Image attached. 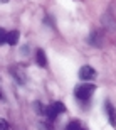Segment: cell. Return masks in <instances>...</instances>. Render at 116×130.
Segmentation results:
<instances>
[{"mask_svg":"<svg viewBox=\"0 0 116 130\" xmlns=\"http://www.w3.org/2000/svg\"><path fill=\"white\" fill-rule=\"evenodd\" d=\"M96 78V71H94V68L92 66H82L81 69H79V79H82V81H91V79H94Z\"/></svg>","mask_w":116,"mask_h":130,"instance_id":"cell-4","label":"cell"},{"mask_svg":"<svg viewBox=\"0 0 116 130\" xmlns=\"http://www.w3.org/2000/svg\"><path fill=\"white\" fill-rule=\"evenodd\" d=\"M104 108H106V113H108V118H109V123L114 127V125H116V110H114V106L111 105V101H106V103H104Z\"/></svg>","mask_w":116,"mask_h":130,"instance_id":"cell-7","label":"cell"},{"mask_svg":"<svg viewBox=\"0 0 116 130\" xmlns=\"http://www.w3.org/2000/svg\"><path fill=\"white\" fill-rule=\"evenodd\" d=\"M9 128H10L9 122L5 120V118H2V117H0V130H9Z\"/></svg>","mask_w":116,"mask_h":130,"instance_id":"cell-12","label":"cell"},{"mask_svg":"<svg viewBox=\"0 0 116 130\" xmlns=\"http://www.w3.org/2000/svg\"><path fill=\"white\" fill-rule=\"evenodd\" d=\"M17 41H19V32H17V30L7 32V36H5V42H7V44L14 46V44H17Z\"/></svg>","mask_w":116,"mask_h":130,"instance_id":"cell-9","label":"cell"},{"mask_svg":"<svg viewBox=\"0 0 116 130\" xmlns=\"http://www.w3.org/2000/svg\"><path fill=\"white\" fill-rule=\"evenodd\" d=\"M0 2H9V0H0Z\"/></svg>","mask_w":116,"mask_h":130,"instance_id":"cell-15","label":"cell"},{"mask_svg":"<svg viewBox=\"0 0 116 130\" xmlns=\"http://www.w3.org/2000/svg\"><path fill=\"white\" fill-rule=\"evenodd\" d=\"M96 91V85H92L89 81H82L81 85H77L74 88V96L79 101H87L92 96V93Z\"/></svg>","mask_w":116,"mask_h":130,"instance_id":"cell-1","label":"cell"},{"mask_svg":"<svg viewBox=\"0 0 116 130\" xmlns=\"http://www.w3.org/2000/svg\"><path fill=\"white\" fill-rule=\"evenodd\" d=\"M87 44L92 46V47H101L103 46V34H101V30H92V32L87 36Z\"/></svg>","mask_w":116,"mask_h":130,"instance_id":"cell-5","label":"cell"},{"mask_svg":"<svg viewBox=\"0 0 116 130\" xmlns=\"http://www.w3.org/2000/svg\"><path fill=\"white\" fill-rule=\"evenodd\" d=\"M66 111V106H64V103H61V101H56V103H52V105H49L44 108V115L47 117L49 122H54L56 120V117L59 115V113H64Z\"/></svg>","mask_w":116,"mask_h":130,"instance_id":"cell-2","label":"cell"},{"mask_svg":"<svg viewBox=\"0 0 116 130\" xmlns=\"http://www.w3.org/2000/svg\"><path fill=\"white\" fill-rule=\"evenodd\" d=\"M39 127L42 130H52V125H51V123H39Z\"/></svg>","mask_w":116,"mask_h":130,"instance_id":"cell-14","label":"cell"},{"mask_svg":"<svg viewBox=\"0 0 116 130\" xmlns=\"http://www.w3.org/2000/svg\"><path fill=\"white\" fill-rule=\"evenodd\" d=\"M66 130H82V127H81V123H79V120H73V122L67 123Z\"/></svg>","mask_w":116,"mask_h":130,"instance_id":"cell-10","label":"cell"},{"mask_svg":"<svg viewBox=\"0 0 116 130\" xmlns=\"http://www.w3.org/2000/svg\"><path fill=\"white\" fill-rule=\"evenodd\" d=\"M101 24L104 29H108L109 32H116V19L111 14H104L101 15Z\"/></svg>","mask_w":116,"mask_h":130,"instance_id":"cell-6","label":"cell"},{"mask_svg":"<svg viewBox=\"0 0 116 130\" xmlns=\"http://www.w3.org/2000/svg\"><path fill=\"white\" fill-rule=\"evenodd\" d=\"M44 108H45V106H44L40 101H34V110L37 111L39 115H44Z\"/></svg>","mask_w":116,"mask_h":130,"instance_id":"cell-11","label":"cell"},{"mask_svg":"<svg viewBox=\"0 0 116 130\" xmlns=\"http://www.w3.org/2000/svg\"><path fill=\"white\" fill-rule=\"evenodd\" d=\"M35 59H37V64L40 68H45L47 66V59H45V53H44L42 49H37V53H35Z\"/></svg>","mask_w":116,"mask_h":130,"instance_id":"cell-8","label":"cell"},{"mask_svg":"<svg viewBox=\"0 0 116 130\" xmlns=\"http://www.w3.org/2000/svg\"><path fill=\"white\" fill-rule=\"evenodd\" d=\"M9 71H10V74L14 76V79L19 83V85H25V83H27V73H25V69L22 66H17V64H15V66L10 68Z\"/></svg>","mask_w":116,"mask_h":130,"instance_id":"cell-3","label":"cell"},{"mask_svg":"<svg viewBox=\"0 0 116 130\" xmlns=\"http://www.w3.org/2000/svg\"><path fill=\"white\" fill-rule=\"evenodd\" d=\"M5 36H7V32L0 27V46H2V44H5Z\"/></svg>","mask_w":116,"mask_h":130,"instance_id":"cell-13","label":"cell"}]
</instances>
